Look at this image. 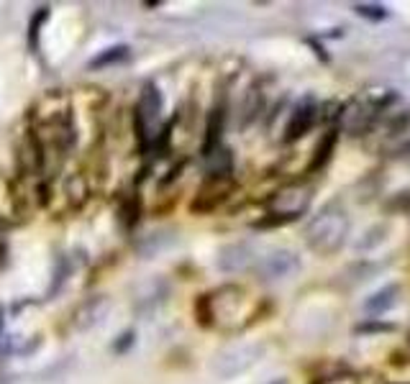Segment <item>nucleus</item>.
Instances as JSON below:
<instances>
[{
	"label": "nucleus",
	"instance_id": "2eb2a0df",
	"mask_svg": "<svg viewBox=\"0 0 410 384\" xmlns=\"http://www.w3.org/2000/svg\"><path fill=\"white\" fill-rule=\"evenodd\" d=\"M64 195H67L72 208H82L87 203V197H90V185H87L82 174H72L70 180L64 182Z\"/></svg>",
	"mask_w": 410,
	"mask_h": 384
},
{
	"label": "nucleus",
	"instance_id": "423d86ee",
	"mask_svg": "<svg viewBox=\"0 0 410 384\" xmlns=\"http://www.w3.org/2000/svg\"><path fill=\"white\" fill-rule=\"evenodd\" d=\"M300 272V259L295 251L277 249L269 251L267 256H261L257 264V275L261 282H280V279H290Z\"/></svg>",
	"mask_w": 410,
	"mask_h": 384
},
{
	"label": "nucleus",
	"instance_id": "f8f14e48",
	"mask_svg": "<svg viewBox=\"0 0 410 384\" xmlns=\"http://www.w3.org/2000/svg\"><path fill=\"white\" fill-rule=\"evenodd\" d=\"M252 261V251L246 243H231V246H223L221 254H218V267L223 272H241V269L249 267Z\"/></svg>",
	"mask_w": 410,
	"mask_h": 384
},
{
	"label": "nucleus",
	"instance_id": "9b49d317",
	"mask_svg": "<svg viewBox=\"0 0 410 384\" xmlns=\"http://www.w3.org/2000/svg\"><path fill=\"white\" fill-rule=\"evenodd\" d=\"M169 295V284H167L165 277H151L146 282H142L136 287V298H134V310L139 315H149L154 313L165 298Z\"/></svg>",
	"mask_w": 410,
	"mask_h": 384
},
{
	"label": "nucleus",
	"instance_id": "a211bd4d",
	"mask_svg": "<svg viewBox=\"0 0 410 384\" xmlns=\"http://www.w3.org/2000/svg\"><path fill=\"white\" fill-rule=\"evenodd\" d=\"M49 18V8L44 6V8H39L36 13H33L31 24H29V47H31V52H36L39 49V33H41V24Z\"/></svg>",
	"mask_w": 410,
	"mask_h": 384
},
{
	"label": "nucleus",
	"instance_id": "f03ea898",
	"mask_svg": "<svg viewBox=\"0 0 410 384\" xmlns=\"http://www.w3.org/2000/svg\"><path fill=\"white\" fill-rule=\"evenodd\" d=\"M349 236V215L339 205H328L305 226V243L318 256H333Z\"/></svg>",
	"mask_w": 410,
	"mask_h": 384
},
{
	"label": "nucleus",
	"instance_id": "9d476101",
	"mask_svg": "<svg viewBox=\"0 0 410 384\" xmlns=\"http://www.w3.org/2000/svg\"><path fill=\"white\" fill-rule=\"evenodd\" d=\"M316 118H318L316 100H313V98H303V100L295 105V110L290 113L287 125H284V141L292 144V141H298V139H303V136L313 128Z\"/></svg>",
	"mask_w": 410,
	"mask_h": 384
},
{
	"label": "nucleus",
	"instance_id": "ddd939ff",
	"mask_svg": "<svg viewBox=\"0 0 410 384\" xmlns=\"http://www.w3.org/2000/svg\"><path fill=\"white\" fill-rule=\"evenodd\" d=\"M221 134H223V108L215 105L208 116V125H205V141H203V157L208 159L213 151L221 149Z\"/></svg>",
	"mask_w": 410,
	"mask_h": 384
},
{
	"label": "nucleus",
	"instance_id": "6ab92c4d",
	"mask_svg": "<svg viewBox=\"0 0 410 384\" xmlns=\"http://www.w3.org/2000/svg\"><path fill=\"white\" fill-rule=\"evenodd\" d=\"M259 108H261V95H259V90H257V87H252V90L246 93V100H244V118H241V125L252 123L254 116L259 113Z\"/></svg>",
	"mask_w": 410,
	"mask_h": 384
},
{
	"label": "nucleus",
	"instance_id": "5701e85b",
	"mask_svg": "<svg viewBox=\"0 0 410 384\" xmlns=\"http://www.w3.org/2000/svg\"><path fill=\"white\" fill-rule=\"evenodd\" d=\"M136 341V333L134 330H126V333H123V336H121V341L119 344H113V351L116 353H123V351H128V346L134 344Z\"/></svg>",
	"mask_w": 410,
	"mask_h": 384
},
{
	"label": "nucleus",
	"instance_id": "1a4fd4ad",
	"mask_svg": "<svg viewBox=\"0 0 410 384\" xmlns=\"http://www.w3.org/2000/svg\"><path fill=\"white\" fill-rule=\"evenodd\" d=\"M108 310H111V298H108V295L85 298L77 307H75V313H72V325L77 330H90L108 315Z\"/></svg>",
	"mask_w": 410,
	"mask_h": 384
},
{
	"label": "nucleus",
	"instance_id": "39448f33",
	"mask_svg": "<svg viewBox=\"0 0 410 384\" xmlns=\"http://www.w3.org/2000/svg\"><path fill=\"white\" fill-rule=\"evenodd\" d=\"M236 190V180L231 174H211L208 180L200 185L197 195L192 197L190 203V210L192 213H213L215 208H221Z\"/></svg>",
	"mask_w": 410,
	"mask_h": 384
},
{
	"label": "nucleus",
	"instance_id": "4468645a",
	"mask_svg": "<svg viewBox=\"0 0 410 384\" xmlns=\"http://www.w3.org/2000/svg\"><path fill=\"white\" fill-rule=\"evenodd\" d=\"M131 56V47L128 44H116V47H108L98 52V54L87 62V70H105V67H116V64L126 62Z\"/></svg>",
	"mask_w": 410,
	"mask_h": 384
},
{
	"label": "nucleus",
	"instance_id": "0eeeda50",
	"mask_svg": "<svg viewBox=\"0 0 410 384\" xmlns=\"http://www.w3.org/2000/svg\"><path fill=\"white\" fill-rule=\"evenodd\" d=\"M261 353V346L257 344H238V346H229V348H223L213 361V369L218 371L221 376H234L238 371H244L254 364V361L259 359Z\"/></svg>",
	"mask_w": 410,
	"mask_h": 384
},
{
	"label": "nucleus",
	"instance_id": "7ed1b4c3",
	"mask_svg": "<svg viewBox=\"0 0 410 384\" xmlns=\"http://www.w3.org/2000/svg\"><path fill=\"white\" fill-rule=\"evenodd\" d=\"M162 93L154 82H146L139 93V102L134 108V123H136V134H139V141L146 149L151 141H157V128L159 121H162Z\"/></svg>",
	"mask_w": 410,
	"mask_h": 384
},
{
	"label": "nucleus",
	"instance_id": "20e7f679",
	"mask_svg": "<svg viewBox=\"0 0 410 384\" xmlns=\"http://www.w3.org/2000/svg\"><path fill=\"white\" fill-rule=\"evenodd\" d=\"M310 205V187L303 182H292L284 187L275 190L267 200V210L272 215L269 223H284V220H295L308 210Z\"/></svg>",
	"mask_w": 410,
	"mask_h": 384
},
{
	"label": "nucleus",
	"instance_id": "dca6fc26",
	"mask_svg": "<svg viewBox=\"0 0 410 384\" xmlns=\"http://www.w3.org/2000/svg\"><path fill=\"white\" fill-rule=\"evenodd\" d=\"M397 284H393V287H385V290H379L374 292L370 300H367V305H364V310L372 315H379V313H385V310H390V307L397 302Z\"/></svg>",
	"mask_w": 410,
	"mask_h": 384
},
{
	"label": "nucleus",
	"instance_id": "f3484780",
	"mask_svg": "<svg viewBox=\"0 0 410 384\" xmlns=\"http://www.w3.org/2000/svg\"><path fill=\"white\" fill-rule=\"evenodd\" d=\"M333 144H336V134H328V136H324V141L318 144L316 157H313V164H310V169H313V172H316V169H321V167H326V162H328V159H331Z\"/></svg>",
	"mask_w": 410,
	"mask_h": 384
},
{
	"label": "nucleus",
	"instance_id": "412c9836",
	"mask_svg": "<svg viewBox=\"0 0 410 384\" xmlns=\"http://www.w3.org/2000/svg\"><path fill=\"white\" fill-rule=\"evenodd\" d=\"M354 10L362 18H372V21H382V18L387 16V10L382 8V6H377V3H370V6H367V3H359Z\"/></svg>",
	"mask_w": 410,
	"mask_h": 384
},
{
	"label": "nucleus",
	"instance_id": "aec40b11",
	"mask_svg": "<svg viewBox=\"0 0 410 384\" xmlns=\"http://www.w3.org/2000/svg\"><path fill=\"white\" fill-rule=\"evenodd\" d=\"M136 220H139V197H128L126 203L121 205V223L131 231L136 226Z\"/></svg>",
	"mask_w": 410,
	"mask_h": 384
},
{
	"label": "nucleus",
	"instance_id": "f257e3e1",
	"mask_svg": "<svg viewBox=\"0 0 410 384\" xmlns=\"http://www.w3.org/2000/svg\"><path fill=\"white\" fill-rule=\"evenodd\" d=\"M246 290L238 284H223L218 290L195 302V313L203 325H215L221 330H236L241 323L238 318L244 315Z\"/></svg>",
	"mask_w": 410,
	"mask_h": 384
},
{
	"label": "nucleus",
	"instance_id": "4be33fe9",
	"mask_svg": "<svg viewBox=\"0 0 410 384\" xmlns=\"http://www.w3.org/2000/svg\"><path fill=\"white\" fill-rule=\"evenodd\" d=\"M313 384H359L354 374H331V376H321Z\"/></svg>",
	"mask_w": 410,
	"mask_h": 384
},
{
	"label": "nucleus",
	"instance_id": "6e6552de",
	"mask_svg": "<svg viewBox=\"0 0 410 384\" xmlns=\"http://www.w3.org/2000/svg\"><path fill=\"white\" fill-rule=\"evenodd\" d=\"M379 139H382L377 144L379 151H387V154L410 151V110H402V113L393 116V121L382 128Z\"/></svg>",
	"mask_w": 410,
	"mask_h": 384
}]
</instances>
